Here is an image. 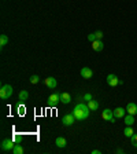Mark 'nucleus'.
<instances>
[{
	"label": "nucleus",
	"instance_id": "obj_1",
	"mask_svg": "<svg viewBox=\"0 0 137 154\" xmlns=\"http://www.w3.org/2000/svg\"><path fill=\"white\" fill-rule=\"evenodd\" d=\"M71 113H73V116L76 117L77 121H82V120H87V118L89 117L90 109L88 108V105L82 103V102H79L78 105L74 106V109H73Z\"/></svg>",
	"mask_w": 137,
	"mask_h": 154
},
{
	"label": "nucleus",
	"instance_id": "obj_2",
	"mask_svg": "<svg viewBox=\"0 0 137 154\" xmlns=\"http://www.w3.org/2000/svg\"><path fill=\"white\" fill-rule=\"evenodd\" d=\"M12 95V87L10 84H3L1 88H0V98L3 100L8 99V98Z\"/></svg>",
	"mask_w": 137,
	"mask_h": 154
},
{
	"label": "nucleus",
	"instance_id": "obj_3",
	"mask_svg": "<svg viewBox=\"0 0 137 154\" xmlns=\"http://www.w3.org/2000/svg\"><path fill=\"white\" fill-rule=\"evenodd\" d=\"M107 84H108L110 87H117V85H121V84H123V81L118 79V76H115V74H108V76H107Z\"/></svg>",
	"mask_w": 137,
	"mask_h": 154
},
{
	"label": "nucleus",
	"instance_id": "obj_4",
	"mask_svg": "<svg viewBox=\"0 0 137 154\" xmlns=\"http://www.w3.org/2000/svg\"><path fill=\"white\" fill-rule=\"evenodd\" d=\"M101 118L106 120V121H110V122H115V117H114V111L111 109H104L101 111Z\"/></svg>",
	"mask_w": 137,
	"mask_h": 154
},
{
	"label": "nucleus",
	"instance_id": "obj_5",
	"mask_svg": "<svg viewBox=\"0 0 137 154\" xmlns=\"http://www.w3.org/2000/svg\"><path fill=\"white\" fill-rule=\"evenodd\" d=\"M15 146V142L14 139H4L3 142H1V144H0V147H1V150L3 151H8V150H12Z\"/></svg>",
	"mask_w": 137,
	"mask_h": 154
},
{
	"label": "nucleus",
	"instance_id": "obj_6",
	"mask_svg": "<svg viewBox=\"0 0 137 154\" xmlns=\"http://www.w3.org/2000/svg\"><path fill=\"white\" fill-rule=\"evenodd\" d=\"M74 121H76V117L73 116V113L65 114V116H63V118H62V122H63V125H65V127L73 125V124H74Z\"/></svg>",
	"mask_w": 137,
	"mask_h": 154
},
{
	"label": "nucleus",
	"instance_id": "obj_7",
	"mask_svg": "<svg viewBox=\"0 0 137 154\" xmlns=\"http://www.w3.org/2000/svg\"><path fill=\"white\" fill-rule=\"evenodd\" d=\"M59 102H60V94H52V95L48 97V103H50V106H55V105L59 103Z\"/></svg>",
	"mask_w": 137,
	"mask_h": 154
},
{
	"label": "nucleus",
	"instance_id": "obj_8",
	"mask_svg": "<svg viewBox=\"0 0 137 154\" xmlns=\"http://www.w3.org/2000/svg\"><path fill=\"white\" fill-rule=\"evenodd\" d=\"M92 48H93L95 51H103V48H104V43L101 41L100 39H96L95 41H92Z\"/></svg>",
	"mask_w": 137,
	"mask_h": 154
},
{
	"label": "nucleus",
	"instance_id": "obj_9",
	"mask_svg": "<svg viewBox=\"0 0 137 154\" xmlns=\"http://www.w3.org/2000/svg\"><path fill=\"white\" fill-rule=\"evenodd\" d=\"M92 76H93L92 69H89V68H82V69H81V77H84L85 80L92 79Z\"/></svg>",
	"mask_w": 137,
	"mask_h": 154
},
{
	"label": "nucleus",
	"instance_id": "obj_10",
	"mask_svg": "<svg viewBox=\"0 0 137 154\" xmlns=\"http://www.w3.org/2000/svg\"><path fill=\"white\" fill-rule=\"evenodd\" d=\"M126 111H128V114L136 116L137 114V105L134 103V102H129L126 106Z\"/></svg>",
	"mask_w": 137,
	"mask_h": 154
},
{
	"label": "nucleus",
	"instance_id": "obj_11",
	"mask_svg": "<svg viewBox=\"0 0 137 154\" xmlns=\"http://www.w3.org/2000/svg\"><path fill=\"white\" fill-rule=\"evenodd\" d=\"M112 111H114V117H115V118H123V117H125V113H126V109L117 108L115 110H112Z\"/></svg>",
	"mask_w": 137,
	"mask_h": 154
},
{
	"label": "nucleus",
	"instance_id": "obj_12",
	"mask_svg": "<svg viewBox=\"0 0 137 154\" xmlns=\"http://www.w3.org/2000/svg\"><path fill=\"white\" fill-rule=\"evenodd\" d=\"M55 144H56L59 149H65V147L67 146V142H66L65 138L59 136V138H56V139H55Z\"/></svg>",
	"mask_w": 137,
	"mask_h": 154
},
{
	"label": "nucleus",
	"instance_id": "obj_13",
	"mask_svg": "<svg viewBox=\"0 0 137 154\" xmlns=\"http://www.w3.org/2000/svg\"><path fill=\"white\" fill-rule=\"evenodd\" d=\"M60 102L63 105H67V103H70L71 102V95L68 92H63V94H60Z\"/></svg>",
	"mask_w": 137,
	"mask_h": 154
},
{
	"label": "nucleus",
	"instance_id": "obj_14",
	"mask_svg": "<svg viewBox=\"0 0 137 154\" xmlns=\"http://www.w3.org/2000/svg\"><path fill=\"white\" fill-rule=\"evenodd\" d=\"M56 84H58V83H56V80H55L54 77H47V79H45V85H47L48 88H55Z\"/></svg>",
	"mask_w": 137,
	"mask_h": 154
},
{
	"label": "nucleus",
	"instance_id": "obj_15",
	"mask_svg": "<svg viewBox=\"0 0 137 154\" xmlns=\"http://www.w3.org/2000/svg\"><path fill=\"white\" fill-rule=\"evenodd\" d=\"M123 122H125V125H132V127H133V124H134V116H132V114L125 116V117H123Z\"/></svg>",
	"mask_w": 137,
	"mask_h": 154
},
{
	"label": "nucleus",
	"instance_id": "obj_16",
	"mask_svg": "<svg viewBox=\"0 0 137 154\" xmlns=\"http://www.w3.org/2000/svg\"><path fill=\"white\" fill-rule=\"evenodd\" d=\"M87 105H88V108L90 109V111H92V110H98V109H99V102H98V100H95V99L87 102Z\"/></svg>",
	"mask_w": 137,
	"mask_h": 154
},
{
	"label": "nucleus",
	"instance_id": "obj_17",
	"mask_svg": "<svg viewBox=\"0 0 137 154\" xmlns=\"http://www.w3.org/2000/svg\"><path fill=\"white\" fill-rule=\"evenodd\" d=\"M123 135L126 136V138H132L134 135V131L132 128V125H126V128L123 129Z\"/></svg>",
	"mask_w": 137,
	"mask_h": 154
},
{
	"label": "nucleus",
	"instance_id": "obj_18",
	"mask_svg": "<svg viewBox=\"0 0 137 154\" xmlns=\"http://www.w3.org/2000/svg\"><path fill=\"white\" fill-rule=\"evenodd\" d=\"M12 153L14 154H22L23 153V147H22L19 143H15L14 149H12Z\"/></svg>",
	"mask_w": 137,
	"mask_h": 154
},
{
	"label": "nucleus",
	"instance_id": "obj_19",
	"mask_svg": "<svg viewBox=\"0 0 137 154\" xmlns=\"http://www.w3.org/2000/svg\"><path fill=\"white\" fill-rule=\"evenodd\" d=\"M28 98H29V92H28V91H21V92H19V95H18V99L19 100H26L28 99Z\"/></svg>",
	"mask_w": 137,
	"mask_h": 154
},
{
	"label": "nucleus",
	"instance_id": "obj_20",
	"mask_svg": "<svg viewBox=\"0 0 137 154\" xmlns=\"http://www.w3.org/2000/svg\"><path fill=\"white\" fill-rule=\"evenodd\" d=\"M7 44H8V37L6 36V35H1V36H0V47L3 48V47L7 46Z\"/></svg>",
	"mask_w": 137,
	"mask_h": 154
},
{
	"label": "nucleus",
	"instance_id": "obj_21",
	"mask_svg": "<svg viewBox=\"0 0 137 154\" xmlns=\"http://www.w3.org/2000/svg\"><path fill=\"white\" fill-rule=\"evenodd\" d=\"M29 81H30V84H37V83L40 81V77L37 74H33L32 77L29 79Z\"/></svg>",
	"mask_w": 137,
	"mask_h": 154
},
{
	"label": "nucleus",
	"instance_id": "obj_22",
	"mask_svg": "<svg viewBox=\"0 0 137 154\" xmlns=\"http://www.w3.org/2000/svg\"><path fill=\"white\" fill-rule=\"evenodd\" d=\"M130 142H132V146L137 147V133H134L132 138H130Z\"/></svg>",
	"mask_w": 137,
	"mask_h": 154
},
{
	"label": "nucleus",
	"instance_id": "obj_23",
	"mask_svg": "<svg viewBox=\"0 0 137 154\" xmlns=\"http://www.w3.org/2000/svg\"><path fill=\"white\" fill-rule=\"evenodd\" d=\"M92 99H93V98H92V94H89V92H87L82 97V100H85V102H89V100H92Z\"/></svg>",
	"mask_w": 137,
	"mask_h": 154
},
{
	"label": "nucleus",
	"instance_id": "obj_24",
	"mask_svg": "<svg viewBox=\"0 0 137 154\" xmlns=\"http://www.w3.org/2000/svg\"><path fill=\"white\" fill-rule=\"evenodd\" d=\"M95 36H96V39L101 40V37H103V32H101V30H96V32H95Z\"/></svg>",
	"mask_w": 137,
	"mask_h": 154
},
{
	"label": "nucleus",
	"instance_id": "obj_25",
	"mask_svg": "<svg viewBox=\"0 0 137 154\" xmlns=\"http://www.w3.org/2000/svg\"><path fill=\"white\" fill-rule=\"evenodd\" d=\"M88 40H89V41H95V40H96L95 33H90V35H88Z\"/></svg>",
	"mask_w": 137,
	"mask_h": 154
},
{
	"label": "nucleus",
	"instance_id": "obj_26",
	"mask_svg": "<svg viewBox=\"0 0 137 154\" xmlns=\"http://www.w3.org/2000/svg\"><path fill=\"white\" fill-rule=\"evenodd\" d=\"M117 153H118V154H123L125 151H123V149H117Z\"/></svg>",
	"mask_w": 137,
	"mask_h": 154
},
{
	"label": "nucleus",
	"instance_id": "obj_27",
	"mask_svg": "<svg viewBox=\"0 0 137 154\" xmlns=\"http://www.w3.org/2000/svg\"><path fill=\"white\" fill-rule=\"evenodd\" d=\"M92 154H101L100 150H92Z\"/></svg>",
	"mask_w": 137,
	"mask_h": 154
}]
</instances>
